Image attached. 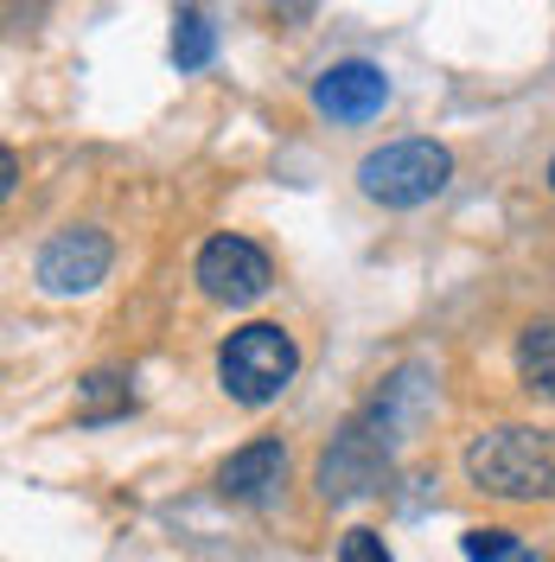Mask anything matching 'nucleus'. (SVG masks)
I'll return each mask as SVG.
<instances>
[{
  "instance_id": "f257e3e1",
  "label": "nucleus",
  "mask_w": 555,
  "mask_h": 562,
  "mask_svg": "<svg viewBox=\"0 0 555 562\" xmlns=\"http://www.w3.org/2000/svg\"><path fill=\"white\" fill-rule=\"evenodd\" d=\"M466 480L486 492V498H511V505L555 498V428L498 422L486 435H473V448H466Z\"/></svg>"
},
{
  "instance_id": "f03ea898",
  "label": "nucleus",
  "mask_w": 555,
  "mask_h": 562,
  "mask_svg": "<svg viewBox=\"0 0 555 562\" xmlns=\"http://www.w3.org/2000/svg\"><path fill=\"white\" fill-rule=\"evenodd\" d=\"M294 371H301V346H294V333H281L275 319H256V326L230 333L217 346V384L243 409L275 403L281 390L294 384Z\"/></svg>"
},
{
  "instance_id": "7ed1b4c3",
  "label": "nucleus",
  "mask_w": 555,
  "mask_h": 562,
  "mask_svg": "<svg viewBox=\"0 0 555 562\" xmlns=\"http://www.w3.org/2000/svg\"><path fill=\"white\" fill-rule=\"evenodd\" d=\"M453 179V154L441 147V140H389V147H377V154H364L358 160V192L371 199V205L383 211H416L428 205V199H441Z\"/></svg>"
},
{
  "instance_id": "20e7f679",
  "label": "nucleus",
  "mask_w": 555,
  "mask_h": 562,
  "mask_svg": "<svg viewBox=\"0 0 555 562\" xmlns=\"http://www.w3.org/2000/svg\"><path fill=\"white\" fill-rule=\"evenodd\" d=\"M389 473V435H371L364 422H351L332 435V448L313 467V486L326 505H346V498H371Z\"/></svg>"
},
{
  "instance_id": "39448f33",
  "label": "nucleus",
  "mask_w": 555,
  "mask_h": 562,
  "mask_svg": "<svg viewBox=\"0 0 555 562\" xmlns=\"http://www.w3.org/2000/svg\"><path fill=\"white\" fill-rule=\"evenodd\" d=\"M109 262H115L109 231H97V224H65V231H52V244L38 249L33 281L45 294H90L109 276Z\"/></svg>"
},
{
  "instance_id": "423d86ee",
  "label": "nucleus",
  "mask_w": 555,
  "mask_h": 562,
  "mask_svg": "<svg viewBox=\"0 0 555 562\" xmlns=\"http://www.w3.org/2000/svg\"><path fill=\"white\" fill-rule=\"evenodd\" d=\"M192 276L205 288V301H217V307H249V301L269 294L275 269H269V256L249 244V237H211L199 249V262H192Z\"/></svg>"
},
{
  "instance_id": "0eeeda50",
  "label": "nucleus",
  "mask_w": 555,
  "mask_h": 562,
  "mask_svg": "<svg viewBox=\"0 0 555 562\" xmlns=\"http://www.w3.org/2000/svg\"><path fill=\"white\" fill-rule=\"evenodd\" d=\"M383 103H389V77L371 58H346V65L319 70V83H313V109L326 122H371V115H383Z\"/></svg>"
},
{
  "instance_id": "6e6552de",
  "label": "nucleus",
  "mask_w": 555,
  "mask_h": 562,
  "mask_svg": "<svg viewBox=\"0 0 555 562\" xmlns=\"http://www.w3.org/2000/svg\"><path fill=\"white\" fill-rule=\"evenodd\" d=\"M281 486H287V448L281 441H249L237 454L217 467V492L230 498V505H275Z\"/></svg>"
},
{
  "instance_id": "1a4fd4ad",
  "label": "nucleus",
  "mask_w": 555,
  "mask_h": 562,
  "mask_svg": "<svg viewBox=\"0 0 555 562\" xmlns=\"http://www.w3.org/2000/svg\"><path fill=\"white\" fill-rule=\"evenodd\" d=\"M518 378L530 396L555 403V319H536V326L518 333Z\"/></svg>"
},
{
  "instance_id": "9d476101",
  "label": "nucleus",
  "mask_w": 555,
  "mask_h": 562,
  "mask_svg": "<svg viewBox=\"0 0 555 562\" xmlns=\"http://www.w3.org/2000/svg\"><path fill=\"white\" fill-rule=\"evenodd\" d=\"M128 403H135V390H128L122 371H90V378L77 384V416L83 422H109V416H122Z\"/></svg>"
},
{
  "instance_id": "9b49d317",
  "label": "nucleus",
  "mask_w": 555,
  "mask_h": 562,
  "mask_svg": "<svg viewBox=\"0 0 555 562\" xmlns=\"http://www.w3.org/2000/svg\"><path fill=\"white\" fill-rule=\"evenodd\" d=\"M211 52H217V33H211V20L199 13V7H185L173 20V65L179 70H205Z\"/></svg>"
},
{
  "instance_id": "f8f14e48",
  "label": "nucleus",
  "mask_w": 555,
  "mask_h": 562,
  "mask_svg": "<svg viewBox=\"0 0 555 562\" xmlns=\"http://www.w3.org/2000/svg\"><path fill=\"white\" fill-rule=\"evenodd\" d=\"M518 550H523V543L511 537V530H491V525L460 537V557H466V562H511Z\"/></svg>"
},
{
  "instance_id": "ddd939ff",
  "label": "nucleus",
  "mask_w": 555,
  "mask_h": 562,
  "mask_svg": "<svg viewBox=\"0 0 555 562\" xmlns=\"http://www.w3.org/2000/svg\"><path fill=\"white\" fill-rule=\"evenodd\" d=\"M339 562H389V543H383L377 530H346V537H339Z\"/></svg>"
},
{
  "instance_id": "4468645a",
  "label": "nucleus",
  "mask_w": 555,
  "mask_h": 562,
  "mask_svg": "<svg viewBox=\"0 0 555 562\" xmlns=\"http://www.w3.org/2000/svg\"><path fill=\"white\" fill-rule=\"evenodd\" d=\"M13 179H20V160H13V154H0V192H13Z\"/></svg>"
},
{
  "instance_id": "2eb2a0df",
  "label": "nucleus",
  "mask_w": 555,
  "mask_h": 562,
  "mask_svg": "<svg viewBox=\"0 0 555 562\" xmlns=\"http://www.w3.org/2000/svg\"><path fill=\"white\" fill-rule=\"evenodd\" d=\"M511 562H536V557H530V550H518V557H511Z\"/></svg>"
},
{
  "instance_id": "dca6fc26",
  "label": "nucleus",
  "mask_w": 555,
  "mask_h": 562,
  "mask_svg": "<svg viewBox=\"0 0 555 562\" xmlns=\"http://www.w3.org/2000/svg\"><path fill=\"white\" fill-rule=\"evenodd\" d=\"M550 186H555V160H550Z\"/></svg>"
}]
</instances>
